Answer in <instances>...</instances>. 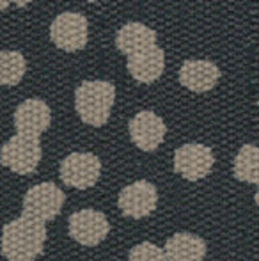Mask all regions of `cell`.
I'll return each instance as SVG.
<instances>
[{"label":"cell","mask_w":259,"mask_h":261,"mask_svg":"<svg viewBox=\"0 0 259 261\" xmlns=\"http://www.w3.org/2000/svg\"><path fill=\"white\" fill-rule=\"evenodd\" d=\"M254 201H256V204L259 206V185H257V192H256V196H254Z\"/></svg>","instance_id":"ffe728a7"},{"label":"cell","mask_w":259,"mask_h":261,"mask_svg":"<svg viewBox=\"0 0 259 261\" xmlns=\"http://www.w3.org/2000/svg\"><path fill=\"white\" fill-rule=\"evenodd\" d=\"M68 233L78 244L85 247H94L101 244L110 233V222L105 213L98 210H78L68 219Z\"/></svg>","instance_id":"52a82bcc"},{"label":"cell","mask_w":259,"mask_h":261,"mask_svg":"<svg viewBox=\"0 0 259 261\" xmlns=\"http://www.w3.org/2000/svg\"><path fill=\"white\" fill-rule=\"evenodd\" d=\"M222 73L218 66L211 61L203 59H188L180 68V82L183 87L197 94H203L211 91L220 80Z\"/></svg>","instance_id":"7c38bea8"},{"label":"cell","mask_w":259,"mask_h":261,"mask_svg":"<svg viewBox=\"0 0 259 261\" xmlns=\"http://www.w3.org/2000/svg\"><path fill=\"white\" fill-rule=\"evenodd\" d=\"M87 2H96V0H87Z\"/></svg>","instance_id":"44dd1931"},{"label":"cell","mask_w":259,"mask_h":261,"mask_svg":"<svg viewBox=\"0 0 259 261\" xmlns=\"http://www.w3.org/2000/svg\"><path fill=\"white\" fill-rule=\"evenodd\" d=\"M101 176V162L94 153L76 151L61 162L59 178L64 185L73 189H91Z\"/></svg>","instance_id":"5b68a950"},{"label":"cell","mask_w":259,"mask_h":261,"mask_svg":"<svg viewBox=\"0 0 259 261\" xmlns=\"http://www.w3.org/2000/svg\"><path fill=\"white\" fill-rule=\"evenodd\" d=\"M41 156V135L16 132V135L2 146V165L21 176L36 172Z\"/></svg>","instance_id":"3957f363"},{"label":"cell","mask_w":259,"mask_h":261,"mask_svg":"<svg viewBox=\"0 0 259 261\" xmlns=\"http://www.w3.org/2000/svg\"><path fill=\"white\" fill-rule=\"evenodd\" d=\"M116 101V87L107 80H85L75 91V110L82 123L103 126Z\"/></svg>","instance_id":"7a4b0ae2"},{"label":"cell","mask_w":259,"mask_h":261,"mask_svg":"<svg viewBox=\"0 0 259 261\" xmlns=\"http://www.w3.org/2000/svg\"><path fill=\"white\" fill-rule=\"evenodd\" d=\"M43 220L21 213L2 227V256L9 261H32L43 254L46 244Z\"/></svg>","instance_id":"6da1fadb"},{"label":"cell","mask_w":259,"mask_h":261,"mask_svg":"<svg viewBox=\"0 0 259 261\" xmlns=\"http://www.w3.org/2000/svg\"><path fill=\"white\" fill-rule=\"evenodd\" d=\"M215 165V155L210 146L199 142H188L174 153V171L187 181H199L211 172Z\"/></svg>","instance_id":"ba28073f"},{"label":"cell","mask_w":259,"mask_h":261,"mask_svg":"<svg viewBox=\"0 0 259 261\" xmlns=\"http://www.w3.org/2000/svg\"><path fill=\"white\" fill-rule=\"evenodd\" d=\"M50 39L63 52H80L89 39L87 18L80 13H61L50 25Z\"/></svg>","instance_id":"8992f818"},{"label":"cell","mask_w":259,"mask_h":261,"mask_svg":"<svg viewBox=\"0 0 259 261\" xmlns=\"http://www.w3.org/2000/svg\"><path fill=\"white\" fill-rule=\"evenodd\" d=\"M27 71V61L23 54L16 50H4L0 54V82L4 86H16Z\"/></svg>","instance_id":"e0dca14e"},{"label":"cell","mask_w":259,"mask_h":261,"mask_svg":"<svg viewBox=\"0 0 259 261\" xmlns=\"http://www.w3.org/2000/svg\"><path fill=\"white\" fill-rule=\"evenodd\" d=\"M13 121L16 132L41 135L52 124V110L39 98H28L16 107Z\"/></svg>","instance_id":"4fadbf2b"},{"label":"cell","mask_w":259,"mask_h":261,"mask_svg":"<svg viewBox=\"0 0 259 261\" xmlns=\"http://www.w3.org/2000/svg\"><path fill=\"white\" fill-rule=\"evenodd\" d=\"M153 45H156V31L140 21H130L123 25L116 34V48L126 57Z\"/></svg>","instance_id":"5bb4252c"},{"label":"cell","mask_w":259,"mask_h":261,"mask_svg":"<svg viewBox=\"0 0 259 261\" xmlns=\"http://www.w3.org/2000/svg\"><path fill=\"white\" fill-rule=\"evenodd\" d=\"M257 107H259V100H257Z\"/></svg>","instance_id":"7402d4cb"},{"label":"cell","mask_w":259,"mask_h":261,"mask_svg":"<svg viewBox=\"0 0 259 261\" xmlns=\"http://www.w3.org/2000/svg\"><path fill=\"white\" fill-rule=\"evenodd\" d=\"M126 69L131 79L138 84H155L165 69V52L158 45H153L146 50L128 55Z\"/></svg>","instance_id":"8fae6325"},{"label":"cell","mask_w":259,"mask_h":261,"mask_svg":"<svg viewBox=\"0 0 259 261\" xmlns=\"http://www.w3.org/2000/svg\"><path fill=\"white\" fill-rule=\"evenodd\" d=\"M66 203V194L53 181H45L28 189L23 196L21 203V213L34 217L43 222L53 220Z\"/></svg>","instance_id":"277c9868"},{"label":"cell","mask_w":259,"mask_h":261,"mask_svg":"<svg viewBox=\"0 0 259 261\" xmlns=\"http://www.w3.org/2000/svg\"><path fill=\"white\" fill-rule=\"evenodd\" d=\"M158 204V192L153 183L146 179H137L119 192L118 206L125 217L144 219L151 215Z\"/></svg>","instance_id":"9c48e42d"},{"label":"cell","mask_w":259,"mask_h":261,"mask_svg":"<svg viewBox=\"0 0 259 261\" xmlns=\"http://www.w3.org/2000/svg\"><path fill=\"white\" fill-rule=\"evenodd\" d=\"M130 139L138 149L151 153L163 142L167 134V126L160 116L153 110H140L130 121Z\"/></svg>","instance_id":"30bf717a"},{"label":"cell","mask_w":259,"mask_h":261,"mask_svg":"<svg viewBox=\"0 0 259 261\" xmlns=\"http://www.w3.org/2000/svg\"><path fill=\"white\" fill-rule=\"evenodd\" d=\"M233 174L236 179L259 185V146L243 144L233 162Z\"/></svg>","instance_id":"2e32d148"},{"label":"cell","mask_w":259,"mask_h":261,"mask_svg":"<svg viewBox=\"0 0 259 261\" xmlns=\"http://www.w3.org/2000/svg\"><path fill=\"white\" fill-rule=\"evenodd\" d=\"M32 0H0V9L2 11H7V7L11 6V4H14L16 7H25L28 6Z\"/></svg>","instance_id":"d6986e66"},{"label":"cell","mask_w":259,"mask_h":261,"mask_svg":"<svg viewBox=\"0 0 259 261\" xmlns=\"http://www.w3.org/2000/svg\"><path fill=\"white\" fill-rule=\"evenodd\" d=\"M128 258L131 261H162L165 259V249L156 247L151 242H142L131 249Z\"/></svg>","instance_id":"ac0fdd59"},{"label":"cell","mask_w":259,"mask_h":261,"mask_svg":"<svg viewBox=\"0 0 259 261\" xmlns=\"http://www.w3.org/2000/svg\"><path fill=\"white\" fill-rule=\"evenodd\" d=\"M167 261H199L206 258L208 245L200 237L192 233H176L165 242Z\"/></svg>","instance_id":"9a60e30c"}]
</instances>
